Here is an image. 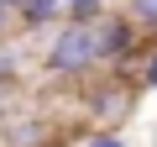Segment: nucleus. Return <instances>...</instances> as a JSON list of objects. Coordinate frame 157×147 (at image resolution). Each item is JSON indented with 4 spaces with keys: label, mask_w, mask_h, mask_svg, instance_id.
Segmentation results:
<instances>
[{
    "label": "nucleus",
    "mask_w": 157,
    "mask_h": 147,
    "mask_svg": "<svg viewBox=\"0 0 157 147\" xmlns=\"http://www.w3.org/2000/svg\"><path fill=\"white\" fill-rule=\"evenodd\" d=\"M42 68L58 79H78V74L100 68V47H94V21H63L52 32V47L42 53Z\"/></svg>",
    "instance_id": "f257e3e1"
},
{
    "label": "nucleus",
    "mask_w": 157,
    "mask_h": 147,
    "mask_svg": "<svg viewBox=\"0 0 157 147\" xmlns=\"http://www.w3.org/2000/svg\"><path fill=\"white\" fill-rule=\"evenodd\" d=\"M94 47H100V68H110V74H126L131 63L147 58L141 26H136L126 11H105V16L94 21Z\"/></svg>",
    "instance_id": "f03ea898"
},
{
    "label": "nucleus",
    "mask_w": 157,
    "mask_h": 147,
    "mask_svg": "<svg viewBox=\"0 0 157 147\" xmlns=\"http://www.w3.org/2000/svg\"><path fill=\"white\" fill-rule=\"evenodd\" d=\"M89 110L100 116V126H121V121H126V110H131V95H126V84H121V74H115L110 84L89 89Z\"/></svg>",
    "instance_id": "7ed1b4c3"
},
{
    "label": "nucleus",
    "mask_w": 157,
    "mask_h": 147,
    "mask_svg": "<svg viewBox=\"0 0 157 147\" xmlns=\"http://www.w3.org/2000/svg\"><path fill=\"white\" fill-rule=\"evenodd\" d=\"M58 16H63V0H21V6H16V21L32 26V32L37 26H52Z\"/></svg>",
    "instance_id": "20e7f679"
},
{
    "label": "nucleus",
    "mask_w": 157,
    "mask_h": 147,
    "mask_svg": "<svg viewBox=\"0 0 157 147\" xmlns=\"http://www.w3.org/2000/svg\"><path fill=\"white\" fill-rule=\"evenodd\" d=\"M126 16L141 32H157V0H126Z\"/></svg>",
    "instance_id": "39448f33"
},
{
    "label": "nucleus",
    "mask_w": 157,
    "mask_h": 147,
    "mask_svg": "<svg viewBox=\"0 0 157 147\" xmlns=\"http://www.w3.org/2000/svg\"><path fill=\"white\" fill-rule=\"evenodd\" d=\"M63 16H73V21H100L105 6H100V0H63Z\"/></svg>",
    "instance_id": "423d86ee"
},
{
    "label": "nucleus",
    "mask_w": 157,
    "mask_h": 147,
    "mask_svg": "<svg viewBox=\"0 0 157 147\" xmlns=\"http://www.w3.org/2000/svg\"><path fill=\"white\" fill-rule=\"evenodd\" d=\"M84 147H126V137H121V126H94L84 137Z\"/></svg>",
    "instance_id": "0eeeda50"
},
{
    "label": "nucleus",
    "mask_w": 157,
    "mask_h": 147,
    "mask_svg": "<svg viewBox=\"0 0 157 147\" xmlns=\"http://www.w3.org/2000/svg\"><path fill=\"white\" fill-rule=\"evenodd\" d=\"M141 89H157V53L141 58Z\"/></svg>",
    "instance_id": "6e6552de"
},
{
    "label": "nucleus",
    "mask_w": 157,
    "mask_h": 147,
    "mask_svg": "<svg viewBox=\"0 0 157 147\" xmlns=\"http://www.w3.org/2000/svg\"><path fill=\"white\" fill-rule=\"evenodd\" d=\"M11 26H16V6H11V0H0V37H6Z\"/></svg>",
    "instance_id": "1a4fd4ad"
},
{
    "label": "nucleus",
    "mask_w": 157,
    "mask_h": 147,
    "mask_svg": "<svg viewBox=\"0 0 157 147\" xmlns=\"http://www.w3.org/2000/svg\"><path fill=\"white\" fill-rule=\"evenodd\" d=\"M11 137H16V147H32V137H42V126H16Z\"/></svg>",
    "instance_id": "9d476101"
},
{
    "label": "nucleus",
    "mask_w": 157,
    "mask_h": 147,
    "mask_svg": "<svg viewBox=\"0 0 157 147\" xmlns=\"http://www.w3.org/2000/svg\"><path fill=\"white\" fill-rule=\"evenodd\" d=\"M11 6H21V0H11Z\"/></svg>",
    "instance_id": "9b49d317"
}]
</instances>
